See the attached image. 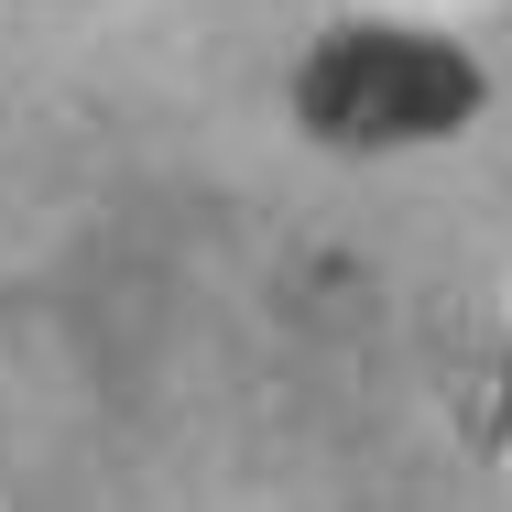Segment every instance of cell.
<instances>
[{"instance_id": "1", "label": "cell", "mask_w": 512, "mask_h": 512, "mask_svg": "<svg viewBox=\"0 0 512 512\" xmlns=\"http://www.w3.org/2000/svg\"><path fill=\"white\" fill-rule=\"evenodd\" d=\"M295 109L338 153L436 142V131H458L480 109V66L458 44H436V33H404V22H349L295 66Z\"/></svg>"}]
</instances>
